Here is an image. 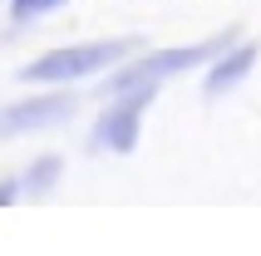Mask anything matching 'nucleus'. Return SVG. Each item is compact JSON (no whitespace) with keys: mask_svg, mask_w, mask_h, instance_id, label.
Here are the masks:
<instances>
[{"mask_svg":"<svg viewBox=\"0 0 261 256\" xmlns=\"http://www.w3.org/2000/svg\"><path fill=\"white\" fill-rule=\"evenodd\" d=\"M256 64V49L251 44H242V49H232V55L222 59V64H212V74H207V94H222V89H232L242 74Z\"/></svg>","mask_w":261,"mask_h":256,"instance_id":"nucleus-5","label":"nucleus"},{"mask_svg":"<svg viewBox=\"0 0 261 256\" xmlns=\"http://www.w3.org/2000/svg\"><path fill=\"white\" fill-rule=\"evenodd\" d=\"M74 114V104L64 94H40V99H20L0 114V138H15V133H35V128L64 123Z\"/></svg>","mask_w":261,"mask_h":256,"instance_id":"nucleus-3","label":"nucleus"},{"mask_svg":"<svg viewBox=\"0 0 261 256\" xmlns=\"http://www.w3.org/2000/svg\"><path fill=\"white\" fill-rule=\"evenodd\" d=\"M217 44H188V49H163V55H148L138 59V64H128V69L114 74V94H138V89H153L158 79H168V74H182L192 69V64H202L207 55H212Z\"/></svg>","mask_w":261,"mask_h":256,"instance_id":"nucleus-2","label":"nucleus"},{"mask_svg":"<svg viewBox=\"0 0 261 256\" xmlns=\"http://www.w3.org/2000/svg\"><path fill=\"white\" fill-rule=\"evenodd\" d=\"M64 0H10V15L25 25V20H35V15H44V10H59Z\"/></svg>","mask_w":261,"mask_h":256,"instance_id":"nucleus-7","label":"nucleus"},{"mask_svg":"<svg viewBox=\"0 0 261 256\" xmlns=\"http://www.w3.org/2000/svg\"><path fill=\"white\" fill-rule=\"evenodd\" d=\"M118 55H128V40H103V44H74V49H55V55L35 59L20 69V79L35 84H55V79H84V74L109 69Z\"/></svg>","mask_w":261,"mask_h":256,"instance_id":"nucleus-1","label":"nucleus"},{"mask_svg":"<svg viewBox=\"0 0 261 256\" xmlns=\"http://www.w3.org/2000/svg\"><path fill=\"white\" fill-rule=\"evenodd\" d=\"M5 202H15V183H0V207Z\"/></svg>","mask_w":261,"mask_h":256,"instance_id":"nucleus-8","label":"nucleus"},{"mask_svg":"<svg viewBox=\"0 0 261 256\" xmlns=\"http://www.w3.org/2000/svg\"><path fill=\"white\" fill-rule=\"evenodd\" d=\"M153 99V89H138V94H123V99L109 109V114L99 118V148H114V153H128L133 143H138V114H143V104Z\"/></svg>","mask_w":261,"mask_h":256,"instance_id":"nucleus-4","label":"nucleus"},{"mask_svg":"<svg viewBox=\"0 0 261 256\" xmlns=\"http://www.w3.org/2000/svg\"><path fill=\"white\" fill-rule=\"evenodd\" d=\"M55 177H59V158H40V163L30 168V177H25V192H30V197H40V192L55 187Z\"/></svg>","mask_w":261,"mask_h":256,"instance_id":"nucleus-6","label":"nucleus"}]
</instances>
